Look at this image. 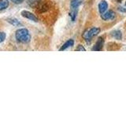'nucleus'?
<instances>
[{"label": "nucleus", "mask_w": 126, "mask_h": 118, "mask_svg": "<svg viewBox=\"0 0 126 118\" xmlns=\"http://www.w3.org/2000/svg\"><path fill=\"white\" fill-rule=\"evenodd\" d=\"M15 38L17 41L21 43H28L31 39L29 31L26 29H17L15 32Z\"/></svg>", "instance_id": "f257e3e1"}, {"label": "nucleus", "mask_w": 126, "mask_h": 118, "mask_svg": "<svg viewBox=\"0 0 126 118\" xmlns=\"http://www.w3.org/2000/svg\"><path fill=\"white\" fill-rule=\"evenodd\" d=\"M99 32H100V29H99V28L93 27V28H92V29H90L89 30L86 31L83 34V38H84L85 40L89 41L94 36L97 35Z\"/></svg>", "instance_id": "f03ea898"}, {"label": "nucleus", "mask_w": 126, "mask_h": 118, "mask_svg": "<svg viewBox=\"0 0 126 118\" xmlns=\"http://www.w3.org/2000/svg\"><path fill=\"white\" fill-rule=\"evenodd\" d=\"M21 16L24 17H25L27 19L30 20L32 21H34V22H38L39 21V19L38 17L35 16L34 14L31 13V12L28 11V10H22L21 11Z\"/></svg>", "instance_id": "7ed1b4c3"}, {"label": "nucleus", "mask_w": 126, "mask_h": 118, "mask_svg": "<svg viewBox=\"0 0 126 118\" xmlns=\"http://www.w3.org/2000/svg\"><path fill=\"white\" fill-rule=\"evenodd\" d=\"M116 17L115 13L113 10H108L107 12L101 14V18L103 21H110V20H113Z\"/></svg>", "instance_id": "20e7f679"}, {"label": "nucleus", "mask_w": 126, "mask_h": 118, "mask_svg": "<svg viewBox=\"0 0 126 118\" xmlns=\"http://www.w3.org/2000/svg\"><path fill=\"white\" fill-rule=\"evenodd\" d=\"M104 45V39L102 37H99L98 39L97 42L95 43V44L93 46L92 50H95V51H99L102 50V47Z\"/></svg>", "instance_id": "39448f33"}, {"label": "nucleus", "mask_w": 126, "mask_h": 118, "mask_svg": "<svg viewBox=\"0 0 126 118\" xmlns=\"http://www.w3.org/2000/svg\"><path fill=\"white\" fill-rule=\"evenodd\" d=\"M107 8H108V4L104 0L101 1V2L98 4V11H99V13L101 14L105 13L106 10H107Z\"/></svg>", "instance_id": "423d86ee"}, {"label": "nucleus", "mask_w": 126, "mask_h": 118, "mask_svg": "<svg viewBox=\"0 0 126 118\" xmlns=\"http://www.w3.org/2000/svg\"><path fill=\"white\" fill-rule=\"evenodd\" d=\"M74 45V40L73 39H69L68 41L65 42L64 44H63L62 46H61V48L59 50H61V51H63V50H66L67 48H69V47H71V46H73Z\"/></svg>", "instance_id": "0eeeda50"}, {"label": "nucleus", "mask_w": 126, "mask_h": 118, "mask_svg": "<svg viewBox=\"0 0 126 118\" xmlns=\"http://www.w3.org/2000/svg\"><path fill=\"white\" fill-rule=\"evenodd\" d=\"M80 0H71L70 2V10H78V7L80 6Z\"/></svg>", "instance_id": "6e6552de"}, {"label": "nucleus", "mask_w": 126, "mask_h": 118, "mask_svg": "<svg viewBox=\"0 0 126 118\" xmlns=\"http://www.w3.org/2000/svg\"><path fill=\"white\" fill-rule=\"evenodd\" d=\"M6 21H7V22H9L10 25H14V26H21V22H20L17 18H13V17L8 18Z\"/></svg>", "instance_id": "1a4fd4ad"}, {"label": "nucleus", "mask_w": 126, "mask_h": 118, "mask_svg": "<svg viewBox=\"0 0 126 118\" xmlns=\"http://www.w3.org/2000/svg\"><path fill=\"white\" fill-rule=\"evenodd\" d=\"M111 35L114 39H117V40H121L122 39V33L120 30H115V31H112Z\"/></svg>", "instance_id": "9d476101"}, {"label": "nucleus", "mask_w": 126, "mask_h": 118, "mask_svg": "<svg viewBox=\"0 0 126 118\" xmlns=\"http://www.w3.org/2000/svg\"><path fill=\"white\" fill-rule=\"evenodd\" d=\"M9 0H0V10H4L9 6Z\"/></svg>", "instance_id": "9b49d317"}, {"label": "nucleus", "mask_w": 126, "mask_h": 118, "mask_svg": "<svg viewBox=\"0 0 126 118\" xmlns=\"http://www.w3.org/2000/svg\"><path fill=\"white\" fill-rule=\"evenodd\" d=\"M6 33L3 32V31H0V43L4 42V40L6 39Z\"/></svg>", "instance_id": "f8f14e48"}, {"label": "nucleus", "mask_w": 126, "mask_h": 118, "mask_svg": "<svg viewBox=\"0 0 126 118\" xmlns=\"http://www.w3.org/2000/svg\"><path fill=\"white\" fill-rule=\"evenodd\" d=\"M77 51H85L86 49L84 48V46H83L82 45H79L77 47V49H76Z\"/></svg>", "instance_id": "ddd939ff"}, {"label": "nucleus", "mask_w": 126, "mask_h": 118, "mask_svg": "<svg viewBox=\"0 0 126 118\" xmlns=\"http://www.w3.org/2000/svg\"><path fill=\"white\" fill-rule=\"evenodd\" d=\"M117 10H118V11H120V12H122V13H125V12H126V8L121 7V6L118 7V8H117Z\"/></svg>", "instance_id": "4468645a"}, {"label": "nucleus", "mask_w": 126, "mask_h": 118, "mask_svg": "<svg viewBox=\"0 0 126 118\" xmlns=\"http://www.w3.org/2000/svg\"><path fill=\"white\" fill-rule=\"evenodd\" d=\"M10 1L13 2L15 4H20V3H21L23 1H25V0H10Z\"/></svg>", "instance_id": "2eb2a0df"}, {"label": "nucleus", "mask_w": 126, "mask_h": 118, "mask_svg": "<svg viewBox=\"0 0 126 118\" xmlns=\"http://www.w3.org/2000/svg\"><path fill=\"white\" fill-rule=\"evenodd\" d=\"M116 1H117V2H119V3H121V2H122V0H116Z\"/></svg>", "instance_id": "dca6fc26"}, {"label": "nucleus", "mask_w": 126, "mask_h": 118, "mask_svg": "<svg viewBox=\"0 0 126 118\" xmlns=\"http://www.w3.org/2000/svg\"><path fill=\"white\" fill-rule=\"evenodd\" d=\"M125 6H126V2H125Z\"/></svg>", "instance_id": "f3484780"}]
</instances>
